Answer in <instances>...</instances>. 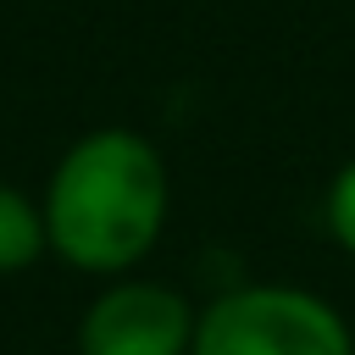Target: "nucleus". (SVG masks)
<instances>
[{"instance_id":"1","label":"nucleus","mask_w":355,"mask_h":355,"mask_svg":"<svg viewBox=\"0 0 355 355\" xmlns=\"http://www.w3.org/2000/svg\"><path fill=\"white\" fill-rule=\"evenodd\" d=\"M50 255L83 277H128L150 261L172 216V172L139 128L78 133L44 178Z\"/></svg>"},{"instance_id":"2","label":"nucleus","mask_w":355,"mask_h":355,"mask_svg":"<svg viewBox=\"0 0 355 355\" xmlns=\"http://www.w3.org/2000/svg\"><path fill=\"white\" fill-rule=\"evenodd\" d=\"M189 355H355V327L316 288L239 283L200 305Z\"/></svg>"},{"instance_id":"3","label":"nucleus","mask_w":355,"mask_h":355,"mask_svg":"<svg viewBox=\"0 0 355 355\" xmlns=\"http://www.w3.org/2000/svg\"><path fill=\"white\" fill-rule=\"evenodd\" d=\"M200 305L161 277L128 272L105 277V288L78 316V355H189Z\"/></svg>"},{"instance_id":"4","label":"nucleus","mask_w":355,"mask_h":355,"mask_svg":"<svg viewBox=\"0 0 355 355\" xmlns=\"http://www.w3.org/2000/svg\"><path fill=\"white\" fill-rule=\"evenodd\" d=\"M44 255H50V233H44L39 194L0 178V277H17L28 266H39Z\"/></svg>"},{"instance_id":"5","label":"nucleus","mask_w":355,"mask_h":355,"mask_svg":"<svg viewBox=\"0 0 355 355\" xmlns=\"http://www.w3.org/2000/svg\"><path fill=\"white\" fill-rule=\"evenodd\" d=\"M322 222L333 233V244L355 261V155L327 178V194H322Z\"/></svg>"}]
</instances>
